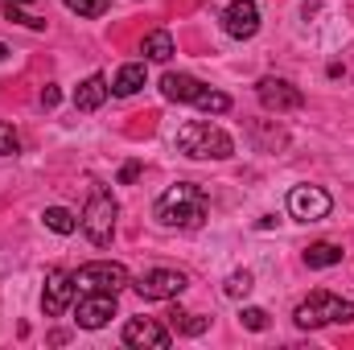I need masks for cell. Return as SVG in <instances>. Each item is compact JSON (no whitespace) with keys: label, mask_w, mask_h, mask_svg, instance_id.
<instances>
[{"label":"cell","mask_w":354,"mask_h":350,"mask_svg":"<svg viewBox=\"0 0 354 350\" xmlns=\"http://www.w3.org/2000/svg\"><path fill=\"white\" fill-rule=\"evenodd\" d=\"M206 206H210V202H206V190H202L198 181H177V185H169V190L157 198L153 214H157L161 227L194 231V227L206 223Z\"/></svg>","instance_id":"obj_1"},{"label":"cell","mask_w":354,"mask_h":350,"mask_svg":"<svg viewBox=\"0 0 354 350\" xmlns=\"http://www.w3.org/2000/svg\"><path fill=\"white\" fill-rule=\"evenodd\" d=\"M177 153H185L194 161H227L235 153V145H231V136L218 124H210V120H185L177 128Z\"/></svg>","instance_id":"obj_2"},{"label":"cell","mask_w":354,"mask_h":350,"mask_svg":"<svg viewBox=\"0 0 354 350\" xmlns=\"http://www.w3.org/2000/svg\"><path fill=\"white\" fill-rule=\"evenodd\" d=\"M115 214H120L115 198H111L103 185H91L79 227H83V235H87L95 248H107V243H111V235H115Z\"/></svg>","instance_id":"obj_3"},{"label":"cell","mask_w":354,"mask_h":350,"mask_svg":"<svg viewBox=\"0 0 354 350\" xmlns=\"http://www.w3.org/2000/svg\"><path fill=\"white\" fill-rule=\"evenodd\" d=\"M292 322L301 330H317V326H330V322H354V301H342L326 288L309 293V301H301L292 309Z\"/></svg>","instance_id":"obj_4"},{"label":"cell","mask_w":354,"mask_h":350,"mask_svg":"<svg viewBox=\"0 0 354 350\" xmlns=\"http://www.w3.org/2000/svg\"><path fill=\"white\" fill-rule=\"evenodd\" d=\"M128 284V268L124 264H111V260H95V264H83L79 272H75V288H83V293H120Z\"/></svg>","instance_id":"obj_5"},{"label":"cell","mask_w":354,"mask_h":350,"mask_svg":"<svg viewBox=\"0 0 354 350\" xmlns=\"http://www.w3.org/2000/svg\"><path fill=\"white\" fill-rule=\"evenodd\" d=\"M330 206L334 202L322 185H292V194H288V214L301 223H322L330 214Z\"/></svg>","instance_id":"obj_6"},{"label":"cell","mask_w":354,"mask_h":350,"mask_svg":"<svg viewBox=\"0 0 354 350\" xmlns=\"http://www.w3.org/2000/svg\"><path fill=\"white\" fill-rule=\"evenodd\" d=\"M185 272H177V268H153V272H145L140 280H136V293L145 297V301H169V297H181L185 293Z\"/></svg>","instance_id":"obj_7"},{"label":"cell","mask_w":354,"mask_h":350,"mask_svg":"<svg viewBox=\"0 0 354 350\" xmlns=\"http://www.w3.org/2000/svg\"><path fill=\"white\" fill-rule=\"evenodd\" d=\"M75 272H66V268H54L50 276H46V293H41V309H46V317H62L66 309H71V301H75Z\"/></svg>","instance_id":"obj_8"},{"label":"cell","mask_w":354,"mask_h":350,"mask_svg":"<svg viewBox=\"0 0 354 350\" xmlns=\"http://www.w3.org/2000/svg\"><path fill=\"white\" fill-rule=\"evenodd\" d=\"M115 317V293H83L79 297V305H75V322L83 326V330H99V326H107Z\"/></svg>","instance_id":"obj_9"},{"label":"cell","mask_w":354,"mask_h":350,"mask_svg":"<svg viewBox=\"0 0 354 350\" xmlns=\"http://www.w3.org/2000/svg\"><path fill=\"white\" fill-rule=\"evenodd\" d=\"M124 342L128 347H149V350H169V330L161 326V322H153V317H132L128 326H124Z\"/></svg>","instance_id":"obj_10"},{"label":"cell","mask_w":354,"mask_h":350,"mask_svg":"<svg viewBox=\"0 0 354 350\" xmlns=\"http://www.w3.org/2000/svg\"><path fill=\"white\" fill-rule=\"evenodd\" d=\"M256 91H260V103H264L268 111H297L305 103L301 87H292L288 79H260Z\"/></svg>","instance_id":"obj_11"},{"label":"cell","mask_w":354,"mask_h":350,"mask_svg":"<svg viewBox=\"0 0 354 350\" xmlns=\"http://www.w3.org/2000/svg\"><path fill=\"white\" fill-rule=\"evenodd\" d=\"M223 29H227L231 37H239V42L256 37V29H260V8H256V0H235V4L223 12Z\"/></svg>","instance_id":"obj_12"},{"label":"cell","mask_w":354,"mask_h":350,"mask_svg":"<svg viewBox=\"0 0 354 350\" xmlns=\"http://www.w3.org/2000/svg\"><path fill=\"white\" fill-rule=\"evenodd\" d=\"M107 95H111L107 79H103V75H91V79H83V83L75 87V107H79V111H95V107L107 103Z\"/></svg>","instance_id":"obj_13"},{"label":"cell","mask_w":354,"mask_h":350,"mask_svg":"<svg viewBox=\"0 0 354 350\" xmlns=\"http://www.w3.org/2000/svg\"><path fill=\"white\" fill-rule=\"evenodd\" d=\"M202 91L206 87H202L194 75H165V79H161V95L174 99V103H198Z\"/></svg>","instance_id":"obj_14"},{"label":"cell","mask_w":354,"mask_h":350,"mask_svg":"<svg viewBox=\"0 0 354 350\" xmlns=\"http://www.w3.org/2000/svg\"><path fill=\"white\" fill-rule=\"evenodd\" d=\"M33 4L37 0H4V17L17 21V25H25V29H46V17Z\"/></svg>","instance_id":"obj_15"},{"label":"cell","mask_w":354,"mask_h":350,"mask_svg":"<svg viewBox=\"0 0 354 350\" xmlns=\"http://www.w3.org/2000/svg\"><path fill=\"white\" fill-rule=\"evenodd\" d=\"M140 87H145V62H128V66H120V75L111 79V95H120V99L136 95Z\"/></svg>","instance_id":"obj_16"},{"label":"cell","mask_w":354,"mask_h":350,"mask_svg":"<svg viewBox=\"0 0 354 350\" xmlns=\"http://www.w3.org/2000/svg\"><path fill=\"white\" fill-rule=\"evenodd\" d=\"M140 50H145L149 62H169V58H174V37H169L165 29H153V33L140 42Z\"/></svg>","instance_id":"obj_17"},{"label":"cell","mask_w":354,"mask_h":350,"mask_svg":"<svg viewBox=\"0 0 354 350\" xmlns=\"http://www.w3.org/2000/svg\"><path fill=\"white\" fill-rule=\"evenodd\" d=\"M305 264L309 268H334V264H342V248L338 243H313L305 252Z\"/></svg>","instance_id":"obj_18"},{"label":"cell","mask_w":354,"mask_h":350,"mask_svg":"<svg viewBox=\"0 0 354 350\" xmlns=\"http://www.w3.org/2000/svg\"><path fill=\"white\" fill-rule=\"evenodd\" d=\"M46 227L58 231V235H71V231L79 227V219H75L66 206H50V210H46Z\"/></svg>","instance_id":"obj_19"},{"label":"cell","mask_w":354,"mask_h":350,"mask_svg":"<svg viewBox=\"0 0 354 350\" xmlns=\"http://www.w3.org/2000/svg\"><path fill=\"white\" fill-rule=\"evenodd\" d=\"M252 284H256V280H252V272H231V276H227V284H223V293H227L231 301H243V297L252 293Z\"/></svg>","instance_id":"obj_20"},{"label":"cell","mask_w":354,"mask_h":350,"mask_svg":"<svg viewBox=\"0 0 354 350\" xmlns=\"http://www.w3.org/2000/svg\"><path fill=\"white\" fill-rule=\"evenodd\" d=\"M194 107H202V111H214V116H223V111H227V107H231V99H227V95H223V91H202V95H198V103H194Z\"/></svg>","instance_id":"obj_21"},{"label":"cell","mask_w":354,"mask_h":350,"mask_svg":"<svg viewBox=\"0 0 354 350\" xmlns=\"http://www.w3.org/2000/svg\"><path fill=\"white\" fill-rule=\"evenodd\" d=\"M66 8L79 12V17H103L107 12V0H66Z\"/></svg>","instance_id":"obj_22"},{"label":"cell","mask_w":354,"mask_h":350,"mask_svg":"<svg viewBox=\"0 0 354 350\" xmlns=\"http://www.w3.org/2000/svg\"><path fill=\"white\" fill-rule=\"evenodd\" d=\"M21 153V136L12 132V124H0V157H17Z\"/></svg>","instance_id":"obj_23"},{"label":"cell","mask_w":354,"mask_h":350,"mask_svg":"<svg viewBox=\"0 0 354 350\" xmlns=\"http://www.w3.org/2000/svg\"><path fill=\"white\" fill-rule=\"evenodd\" d=\"M248 330H268V313L264 309H243V317H239Z\"/></svg>","instance_id":"obj_24"},{"label":"cell","mask_w":354,"mask_h":350,"mask_svg":"<svg viewBox=\"0 0 354 350\" xmlns=\"http://www.w3.org/2000/svg\"><path fill=\"white\" fill-rule=\"evenodd\" d=\"M206 326H210L206 317H185V322H181V330H185V334H202Z\"/></svg>","instance_id":"obj_25"},{"label":"cell","mask_w":354,"mask_h":350,"mask_svg":"<svg viewBox=\"0 0 354 350\" xmlns=\"http://www.w3.org/2000/svg\"><path fill=\"white\" fill-rule=\"evenodd\" d=\"M136 177H140V165H136V161H132V165H124V169H120V181H124V185H128V181H136Z\"/></svg>","instance_id":"obj_26"},{"label":"cell","mask_w":354,"mask_h":350,"mask_svg":"<svg viewBox=\"0 0 354 350\" xmlns=\"http://www.w3.org/2000/svg\"><path fill=\"white\" fill-rule=\"evenodd\" d=\"M58 103V87H46L41 91V107H54Z\"/></svg>","instance_id":"obj_27"},{"label":"cell","mask_w":354,"mask_h":350,"mask_svg":"<svg viewBox=\"0 0 354 350\" xmlns=\"http://www.w3.org/2000/svg\"><path fill=\"white\" fill-rule=\"evenodd\" d=\"M4 54H8V46H4V42H0V62H4Z\"/></svg>","instance_id":"obj_28"}]
</instances>
